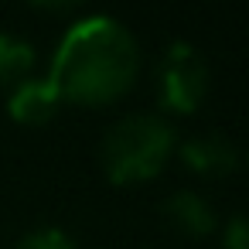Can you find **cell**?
Segmentation results:
<instances>
[{"label": "cell", "instance_id": "6da1fadb", "mask_svg": "<svg viewBox=\"0 0 249 249\" xmlns=\"http://www.w3.org/2000/svg\"><path fill=\"white\" fill-rule=\"evenodd\" d=\"M140 72V45L133 31L109 14H86L65 28L48 82L62 103L103 106L120 99Z\"/></svg>", "mask_w": 249, "mask_h": 249}, {"label": "cell", "instance_id": "7a4b0ae2", "mask_svg": "<svg viewBox=\"0 0 249 249\" xmlns=\"http://www.w3.org/2000/svg\"><path fill=\"white\" fill-rule=\"evenodd\" d=\"M178 147V130L160 113H130L116 120L99 147L103 171L113 184L150 181L164 171Z\"/></svg>", "mask_w": 249, "mask_h": 249}, {"label": "cell", "instance_id": "3957f363", "mask_svg": "<svg viewBox=\"0 0 249 249\" xmlns=\"http://www.w3.org/2000/svg\"><path fill=\"white\" fill-rule=\"evenodd\" d=\"M208 92V62L198 45L178 38L164 48L157 65V103L167 113L188 116L201 106Z\"/></svg>", "mask_w": 249, "mask_h": 249}, {"label": "cell", "instance_id": "277c9868", "mask_svg": "<svg viewBox=\"0 0 249 249\" xmlns=\"http://www.w3.org/2000/svg\"><path fill=\"white\" fill-rule=\"evenodd\" d=\"M181 160L188 171L201 178H222L232 174L239 164V150L225 133H195L181 143Z\"/></svg>", "mask_w": 249, "mask_h": 249}, {"label": "cell", "instance_id": "5b68a950", "mask_svg": "<svg viewBox=\"0 0 249 249\" xmlns=\"http://www.w3.org/2000/svg\"><path fill=\"white\" fill-rule=\"evenodd\" d=\"M58 103L62 99H58L55 86L48 82V75H28L14 89H7V113H11V120L24 123V126L48 123L55 116Z\"/></svg>", "mask_w": 249, "mask_h": 249}, {"label": "cell", "instance_id": "8992f818", "mask_svg": "<svg viewBox=\"0 0 249 249\" xmlns=\"http://www.w3.org/2000/svg\"><path fill=\"white\" fill-rule=\"evenodd\" d=\"M164 215H167L171 225H178L188 235H208L218 225V215H215L212 201L201 198L198 191H188V188L164 198Z\"/></svg>", "mask_w": 249, "mask_h": 249}, {"label": "cell", "instance_id": "52a82bcc", "mask_svg": "<svg viewBox=\"0 0 249 249\" xmlns=\"http://www.w3.org/2000/svg\"><path fill=\"white\" fill-rule=\"evenodd\" d=\"M35 69V45L14 31H0V89H14Z\"/></svg>", "mask_w": 249, "mask_h": 249}, {"label": "cell", "instance_id": "ba28073f", "mask_svg": "<svg viewBox=\"0 0 249 249\" xmlns=\"http://www.w3.org/2000/svg\"><path fill=\"white\" fill-rule=\"evenodd\" d=\"M18 249H79V242H75L69 232H62V229L45 225V229L28 232V235L18 242Z\"/></svg>", "mask_w": 249, "mask_h": 249}, {"label": "cell", "instance_id": "9c48e42d", "mask_svg": "<svg viewBox=\"0 0 249 249\" xmlns=\"http://www.w3.org/2000/svg\"><path fill=\"white\" fill-rule=\"evenodd\" d=\"M222 249H249V215L239 212L222 229Z\"/></svg>", "mask_w": 249, "mask_h": 249}]
</instances>
